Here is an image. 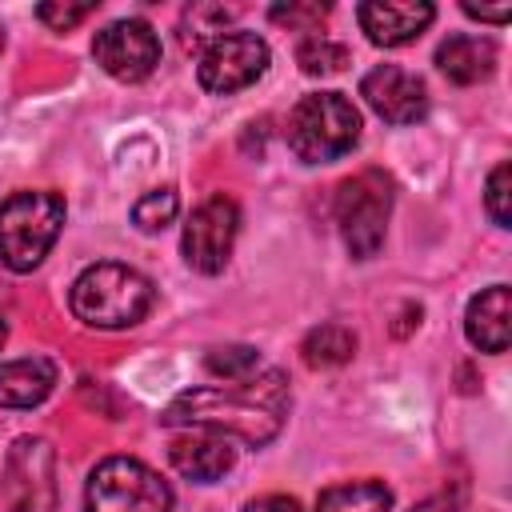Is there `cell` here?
Instances as JSON below:
<instances>
[{"label": "cell", "instance_id": "ba28073f", "mask_svg": "<svg viewBox=\"0 0 512 512\" xmlns=\"http://www.w3.org/2000/svg\"><path fill=\"white\" fill-rule=\"evenodd\" d=\"M236 232H240V208L232 196L216 192L208 196L204 204L192 208L188 224H184V236H180V252H184V264L204 272V276H216L224 272L228 256H232V244H236Z\"/></svg>", "mask_w": 512, "mask_h": 512}, {"label": "cell", "instance_id": "8992f818", "mask_svg": "<svg viewBox=\"0 0 512 512\" xmlns=\"http://www.w3.org/2000/svg\"><path fill=\"white\" fill-rule=\"evenodd\" d=\"M84 512H172V488L132 456H108L92 468Z\"/></svg>", "mask_w": 512, "mask_h": 512}, {"label": "cell", "instance_id": "5bb4252c", "mask_svg": "<svg viewBox=\"0 0 512 512\" xmlns=\"http://www.w3.org/2000/svg\"><path fill=\"white\" fill-rule=\"evenodd\" d=\"M508 320H512V292H508V284H492V288H484L480 296L468 300L464 336L480 352H504L508 332H512Z\"/></svg>", "mask_w": 512, "mask_h": 512}, {"label": "cell", "instance_id": "ac0fdd59", "mask_svg": "<svg viewBox=\"0 0 512 512\" xmlns=\"http://www.w3.org/2000/svg\"><path fill=\"white\" fill-rule=\"evenodd\" d=\"M392 492L380 480H352V484H332L316 496V512H388Z\"/></svg>", "mask_w": 512, "mask_h": 512}, {"label": "cell", "instance_id": "cb8c5ba5", "mask_svg": "<svg viewBox=\"0 0 512 512\" xmlns=\"http://www.w3.org/2000/svg\"><path fill=\"white\" fill-rule=\"evenodd\" d=\"M324 16H328V4H276V8H268V20L288 24L292 32H312Z\"/></svg>", "mask_w": 512, "mask_h": 512}, {"label": "cell", "instance_id": "ffe728a7", "mask_svg": "<svg viewBox=\"0 0 512 512\" xmlns=\"http://www.w3.org/2000/svg\"><path fill=\"white\" fill-rule=\"evenodd\" d=\"M296 64L304 76H336L348 64V48L324 32H308L296 48Z\"/></svg>", "mask_w": 512, "mask_h": 512}, {"label": "cell", "instance_id": "7402d4cb", "mask_svg": "<svg viewBox=\"0 0 512 512\" xmlns=\"http://www.w3.org/2000/svg\"><path fill=\"white\" fill-rule=\"evenodd\" d=\"M204 368L220 380H244V376L260 372V352L248 344H220V348H208Z\"/></svg>", "mask_w": 512, "mask_h": 512}, {"label": "cell", "instance_id": "f1b7e54d", "mask_svg": "<svg viewBox=\"0 0 512 512\" xmlns=\"http://www.w3.org/2000/svg\"><path fill=\"white\" fill-rule=\"evenodd\" d=\"M4 340H8V324H4V316H0V348H4Z\"/></svg>", "mask_w": 512, "mask_h": 512}, {"label": "cell", "instance_id": "7c38bea8", "mask_svg": "<svg viewBox=\"0 0 512 512\" xmlns=\"http://www.w3.org/2000/svg\"><path fill=\"white\" fill-rule=\"evenodd\" d=\"M356 20L372 44L400 48L412 44L436 20V8L428 0H364L356 8Z\"/></svg>", "mask_w": 512, "mask_h": 512}, {"label": "cell", "instance_id": "30bf717a", "mask_svg": "<svg viewBox=\"0 0 512 512\" xmlns=\"http://www.w3.org/2000/svg\"><path fill=\"white\" fill-rule=\"evenodd\" d=\"M92 56L96 64L120 80V84H140L152 76V68L160 64V36L148 20L140 16H124V20H112L108 28L96 32L92 40Z\"/></svg>", "mask_w": 512, "mask_h": 512}, {"label": "cell", "instance_id": "d6986e66", "mask_svg": "<svg viewBox=\"0 0 512 512\" xmlns=\"http://www.w3.org/2000/svg\"><path fill=\"white\" fill-rule=\"evenodd\" d=\"M236 20V8L224 4H192L180 20V44L184 48H208L212 40H220L228 32V24Z\"/></svg>", "mask_w": 512, "mask_h": 512}, {"label": "cell", "instance_id": "f546056e", "mask_svg": "<svg viewBox=\"0 0 512 512\" xmlns=\"http://www.w3.org/2000/svg\"><path fill=\"white\" fill-rule=\"evenodd\" d=\"M0 52H4V28H0Z\"/></svg>", "mask_w": 512, "mask_h": 512}, {"label": "cell", "instance_id": "e0dca14e", "mask_svg": "<svg viewBox=\"0 0 512 512\" xmlns=\"http://www.w3.org/2000/svg\"><path fill=\"white\" fill-rule=\"evenodd\" d=\"M300 356H304L308 368H340V364H348V360L356 356V332L344 328V324H336V320L316 324V328L304 336Z\"/></svg>", "mask_w": 512, "mask_h": 512}, {"label": "cell", "instance_id": "d4e9b609", "mask_svg": "<svg viewBox=\"0 0 512 512\" xmlns=\"http://www.w3.org/2000/svg\"><path fill=\"white\" fill-rule=\"evenodd\" d=\"M92 12H96V4H40V8H36V16H40L52 32H68V28L84 24Z\"/></svg>", "mask_w": 512, "mask_h": 512}, {"label": "cell", "instance_id": "3957f363", "mask_svg": "<svg viewBox=\"0 0 512 512\" xmlns=\"http://www.w3.org/2000/svg\"><path fill=\"white\" fill-rule=\"evenodd\" d=\"M288 148L304 164H332L360 140V112L344 92H308L288 112Z\"/></svg>", "mask_w": 512, "mask_h": 512}, {"label": "cell", "instance_id": "9c48e42d", "mask_svg": "<svg viewBox=\"0 0 512 512\" xmlns=\"http://www.w3.org/2000/svg\"><path fill=\"white\" fill-rule=\"evenodd\" d=\"M56 456L44 436H20L4 456V500L12 512H52L56 500Z\"/></svg>", "mask_w": 512, "mask_h": 512}, {"label": "cell", "instance_id": "2e32d148", "mask_svg": "<svg viewBox=\"0 0 512 512\" xmlns=\"http://www.w3.org/2000/svg\"><path fill=\"white\" fill-rule=\"evenodd\" d=\"M436 68L452 84H480V80H488L496 72V40L472 36V32H456L436 48Z\"/></svg>", "mask_w": 512, "mask_h": 512}, {"label": "cell", "instance_id": "7a4b0ae2", "mask_svg": "<svg viewBox=\"0 0 512 512\" xmlns=\"http://www.w3.org/2000/svg\"><path fill=\"white\" fill-rule=\"evenodd\" d=\"M156 304V288L144 272L116 264V260H100L88 264L68 292V308L80 324L100 328V332H120L140 324Z\"/></svg>", "mask_w": 512, "mask_h": 512}, {"label": "cell", "instance_id": "277c9868", "mask_svg": "<svg viewBox=\"0 0 512 512\" xmlns=\"http://www.w3.org/2000/svg\"><path fill=\"white\" fill-rule=\"evenodd\" d=\"M64 228L60 192H12L0 204V260L12 272H32Z\"/></svg>", "mask_w": 512, "mask_h": 512}, {"label": "cell", "instance_id": "52a82bcc", "mask_svg": "<svg viewBox=\"0 0 512 512\" xmlns=\"http://www.w3.org/2000/svg\"><path fill=\"white\" fill-rule=\"evenodd\" d=\"M272 52L264 44V36L256 32H224L220 40H212L204 52H200V64H196V76H200V88L212 92V96H232L248 84H256L268 68Z\"/></svg>", "mask_w": 512, "mask_h": 512}, {"label": "cell", "instance_id": "4fadbf2b", "mask_svg": "<svg viewBox=\"0 0 512 512\" xmlns=\"http://www.w3.org/2000/svg\"><path fill=\"white\" fill-rule=\"evenodd\" d=\"M168 460H172V468H176L180 476H188V480H196V484H212V480H220V476L232 472L236 448H232V440L220 436V432L192 428V432H184V436H176V440L168 444Z\"/></svg>", "mask_w": 512, "mask_h": 512}, {"label": "cell", "instance_id": "9a60e30c", "mask_svg": "<svg viewBox=\"0 0 512 512\" xmlns=\"http://www.w3.org/2000/svg\"><path fill=\"white\" fill-rule=\"evenodd\" d=\"M56 388V364L48 356H20L0 364V408H36Z\"/></svg>", "mask_w": 512, "mask_h": 512}, {"label": "cell", "instance_id": "484cf974", "mask_svg": "<svg viewBox=\"0 0 512 512\" xmlns=\"http://www.w3.org/2000/svg\"><path fill=\"white\" fill-rule=\"evenodd\" d=\"M464 12H468L472 20H488V24H508V16H512V4L504 0V4L488 8V4H472V0H464Z\"/></svg>", "mask_w": 512, "mask_h": 512}, {"label": "cell", "instance_id": "44dd1931", "mask_svg": "<svg viewBox=\"0 0 512 512\" xmlns=\"http://www.w3.org/2000/svg\"><path fill=\"white\" fill-rule=\"evenodd\" d=\"M180 212V200H176V188H152L144 192L136 204H132V224L140 232H164Z\"/></svg>", "mask_w": 512, "mask_h": 512}, {"label": "cell", "instance_id": "4316f807", "mask_svg": "<svg viewBox=\"0 0 512 512\" xmlns=\"http://www.w3.org/2000/svg\"><path fill=\"white\" fill-rule=\"evenodd\" d=\"M244 512H300V504H296L292 496L272 492V496H256V500H248V508H244Z\"/></svg>", "mask_w": 512, "mask_h": 512}, {"label": "cell", "instance_id": "603a6c76", "mask_svg": "<svg viewBox=\"0 0 512 512\" xmlns=\"http://www.w3.org/2000/svg\"><path fill=\"white\" fill-rule=\"evenodd\" d=\"M508 196H512V168H508V160H500L488 172V184H484V208H488V216H492L496 228H508L512 224Z\"/></svg>", "mask_w": 512, "mask_h": 512}, {"label": "cell", "instance_id": "8fae6325", "mask_svg": "<svg viewBox=\"0 0 512 512\" xmlns=\"http://www.w3.org/2000/svg\"><path fill=\"white\" fill-rule=\"evenodd\" d=\"M360 96L388 124H416L428 116V88L416 72L400 64H380L360 80Z\"/></svg>", "mask_w": 512, "mask_h": 512}, {"label": "cell", "instance_id": "83f0119b", "mask_svg": "<svg viewBox=\"0 0 512 512\" xmlns=\"http://www.w3.org/2000/svg\"><path fill=\"white\" fill-rule=\"evenodd\" d=\"M460 508H464L460 492H436V496H428L424 504H416L412 512H460Z\"/></svg>", "mask_w": 512, "mask_h": 512}, {"label": "cell", "instance_id": "6da1fadb", "mask_svg": "<svg viewBox=\"0 0 512 512\" xmlns=\"http://www.w3.org/2000/svg\"><path fill=\"white\" fill-rule=\"evenodd\" d=\"M288 416V380L276 368L252 372L244 380H224V384H204L180 392L160 424L168 428H204L220 436H236L252 448L268 444Z\"/></svg>", "mask_w": 512, "mask_h": 512}, {"label": "cell", "instance_id": "5b68a950", "mask_svg": "<svg viewBox=\"0 0 512 512\" xmlns=\"http://www.w3.org/2000/svg\"><path fill=\"white\" fill-rule=\"evenodd\" d=\"M392 176L380 172V168H364L356 176H348L340 188H336V224H340V236L348 244V252L356 260H372L384 244V228H388V216H392Z\"/></svg>", "mask_w": 512, "mask_h": 512}]
</instances>
